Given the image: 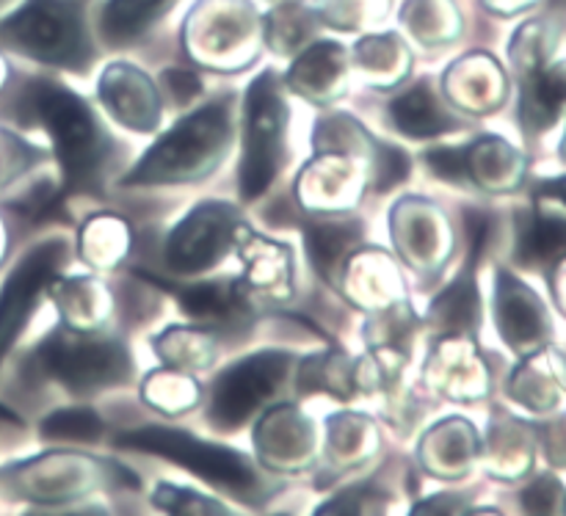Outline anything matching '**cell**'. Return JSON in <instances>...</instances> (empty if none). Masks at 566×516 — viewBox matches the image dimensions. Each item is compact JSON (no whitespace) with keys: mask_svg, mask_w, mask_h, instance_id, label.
<instances>
[{"mask_svg":"<svg viewBox=\"0 0 566 516\" xmlns=\"http://www.w3.org/2000/svg\"><path fill=\"white\" fill-rule=\"evenodd\" d=\"M114 445L169 459V462L180 464L188 473H197L202 481L219 486L227 495L241 497L243 503H263L265 495H269L263 481L252 470V464L243 459V453L224 445H213V442L197 440L188 431L147 425V429L125 431V434L116 436Z\"/></svg>","mask_w":566,"mask_h":516,"instance_id":"5b68a950","label":"cell"},{"mask_svg":"<svg viewBox=\"0 0 566 516\" xmlns=\"http://www.w3.org/2000/svg\"><path fill=\"white\" fill-rule=\"evenodd\" d=\"M33 368L72 396H94L133 379V359L119 340L88 335L75 326L50 331L31 354Z\"/></svg>","mask_w":566,"mask_h":516,"instance_id":"277c9868","label":"cell"},{"mask_svg":"<svg viewBox=\"0 0 566 516\" xmlns=\"http://www.w3.org/2000/svg\"><path fill=\"white\" fill-rule=\"evenodd\" d=\"M468 230V265H464L462 274L457 276V282H453L440 298H434V304H431L429 309L431 326L440 329L442 335H473L475 326H479V287H475L473 268L481 249H484L486 235H490V219H486V215H479L475 210H470Z\"/></svg>","mask_w":566,"mask_h":516,"instance_id":"8fae6325","label":"cell"},{"mask_svg":"<svg viewBox=\"0 0 566 516\" xmlns=\"http://www.w3.org/2000/svg\"><path fill=\"white\" fill-rule=\"evenodd\" d=\"M64 254L66 243L61 238L39 243L17 263L6 285L0 287V362L11 351L17 337L22 335L31 315L36 313L39 298H42L44 287L53 282L55 268L64 263Z\"/></svg>","mask_w":566,"mask_h":516,"instance_id":"9c48e42d","label":"cell"},{"mask_svg":"<svg viewBox=\"0 0 566 516\" xmlns=\"http://www.w3.org/2000/svg\"><path fill=\"white\" fill-rule=\"evenodd\" d=\"M14 114L25 125L42 127L55 147L64 182L59 193L50 197V204L70 193L97 188L114 144L86 99L50 77H28L14 92Z\"/></svg>","mask_w":566,"mask_h":516,"instance_id":"6da1fadb","label":"cell"},{"mask_svg":"<svg viewBox=\"0 0 566 516\" xmlns=\"http://www.w3.org/2000/svg\"><path fill=\"white\" fill-rule=\"evenodd\" d=\"M164 81H166V88H169L171 99H175V105H186L188 99L197 97L199 88H202L199 86L197 75H188V72H180V70L166 72Z\"/></svg>","mask_w":566,"mask_h":516,"instance_id":"484cf974","label":"cell"},{"mask_svg":"<svg viewBox=\"0 0 566 516\" xmlns=\"http://www.w3.org/2000/svg\"><path fill=\"white\" fill-rule=\"evenodd\" d=\"M99 99L111 110V116L125 127H133L138 133H149L158 127V94L136 66H108V72H103L99 77Z\"/></svg>","mask_w":566,"mask_h":516,"instance_id":"7c38bea8","label":"cell"},{"mask_svg":"<svg viewBox=\"0 0 566 516\" xmlns=\"http://www.w3.org/2000/svg\"><path fill=\"white\" fill-rule=\"evenodd\" d=\"M517 257L523 265H551L566 257V221L531 215L520 230Z\"/></svg>","mask_w":566,"mask_h":516,"instance_id":"ac0fdd59","label":"cell"},{"mask_svg":"<svg viewBox=\"0 0 566 516\" xmlns=\"http://www.w3.org/2000/svg\"><path fill=\"white\" fill-rule=\"evenodd\" d=\"M291 359L287 351H260L219 373L210 392V425L219 431L241 429L285 385Z\"/></svg>","mask_w":566,"mask_h":516,"instance_id":"52a82bcc","label":"cell"},{"mask_svg":"<svg viewBox=\"0 0 566 516\" xmlns=\"http://www.w3.org/2000/svg\"><path fill=\"white\" fill-rule=\"evenodd\" d=\"M147 280L175 293L182 313L191 318V324L202 326V329L238 337L252 326V302L243 293L241 280H235V276L193 282V285H166L155 276H147Z\"/></svg>","mask_w":566,"mask_h":516,"instance_id":"30bf717a","label":"cell"},{"mask_svg":"<svg viewBox=\"0 0 566 516\" xmlns=\"http://www.w3.org/2000/svg\"><path fill=\"white\" fill-rule=\"evenodd\" d=\"M298 387L302 392L313 390H329L335 392L337 398H348L352 392H346L348 387V359L343 357L340 351L321 354V357H313L307 365H302V379H298Z\"/></svg>","mask_w":566,"mask_h":516,"instance_id":"7402d4cb","label":"cell"},{"mask_svg":"<svg viewBox=\"0 0 566 516\" xmlns=\"http://www.w3.org/2000/svg\"><path fill=\"white\" fill-rule=\"evenodd\" d=\"M171 0H108L99 17V31L103 39L114 48L133 42L153 25Z\"/></svg>","mask_w":566,"mask_h":516,"instance_id":"e0dca14e","label":"cell"},{"mask_svg":"<svg viewBox=\"0 0 566 516\" xmlns=\"http://www.w3.org/2000/svg\"><path fill=\"white\" fill-rule=\"evenodd\" d=\"M390 116L398 130L409 138H434L459 127V122L440 105L429 81H418L409 92L392 99Z\"/></svg>","mask_w":566,"mask_h":516,"instance_id":"5bb4252c","label":"cell"},{"mask_svg":"<svg viewBox=\"0 0 566 516\" xmlns=\"http://www.w3.org/2000/svg\"><path fill=\"white\" fill-rule=\"evenodd\" d=\"M103 429V420L92 409H59L44 418L42 436L61 442H97Z\"/></svg>","mask_w":566,"mask_h":516,"instance_id":"44dd1931","label":"cell"},{"mask_svg":"<svg viewBox=\"0 0 566 516\" xmlns=\"http://www.w3.org/2000/svg\"><path fill=\"white\" fill-rule=\"evenodd\" d=\"M426 164L431 166L437 177L448 182H462L468 186L470 175H468V147H437L431 152H426Z\"/></svg>","mask_w":566,"mask_h":516,"instance_id":"d4e9b609","label":"cell"},{"mask_svg":"<svg viewBox=\"0 0 566 516\" xmlns=\"http://www.w3.org/2000/svg\"><path fill=\"white\" fill-rule=\"evenodd\" d=\"M310 263L324 280H332L343 254L363 238V224L357 219H307L302 224Z\"/></svg>","mask_w":566,"mask_h":516,"instance_id":"9a60e30c","label":"cell"},{"mask_svg":"<svg viewBox=\"0 0 566 516\" xmlns=\"http://www.w3.org/2000/svg\"><path fill=\"white\" fill-rule=\"evenodd\" d=\"M0 48L70 72L86 70L94 55L77 0H25L0 20Z\"/></svg>","mask_w":566,"mask_h":516,"instance_id":"3957f363","label":"cell"},{"mask_svg":"<svg viewBox=\"0 0 566 516\" xmlns=\"http://www.w3.org/2000/svg\"><path fill=\"white\" fill-rule=\"evenodd\" d=\"M241 215L227 202H202L171 230L166 243V265L175 274H202L221 263L235 241Z\"/></svg>","mask_w":566,"mask_h":516,"instance_id":"ba28073f","label":"cell"},{"mask_svg":"<svg viewBox=\"0 0 566 516\" xmlns=\"http://www.w3.org/2000/svg\"><path fill=\"white\" fill-rule=\"evenodd\" d=\"M241 232V252L247 260V276H243L241 287L243 293H274V296H291V249L280 246L274 241L254 235L247 227H238ZM252 302V298H249Z\"/></svg>","mask_w":566,"mask_h":516,"instance_id":"4fadbf2b","label":"cell"},{"mask_svg":"<svg viewBox=\"0 0 566 516\" xmlns=\"http://www.w3.org/2000/svg\"><path fill=\"white\" fill-rule=\"evenodd\" d=\"M566 97V77L562 75H536L528 83V92L523 97V116L534 127H547L562 108Z\"/></svg>","mask_w":566,"mask_h":516,"instance_id":"603a6c76","label":"cell"},{"mask_svg":"<svg viewBox=\"0 0 566 516\" xmlns=\"http://www.w3.org/2000/svg\"><path fill=\"white\" fill-rule=\"evenodd\" d=\"M232 97L205 103L182 116L136 166L122 177V186H169L208 177L230 149Z\"/></svg>","mask_w":566,"mask_h":516,"instance_id":"7a4b0ae2","label":"cell"},{"mask_svg":"<svg viewBox=\"0 0 566 516\" xmlns=\"http://www.w3.org/2000/svg\"><path fill=\"white\" fill-rule=\"evenodd\" d=\"M558 495V486L553 481H539L536 486H531L528 492L523 495L525 508L528 512H553V501Z\"/></svg>","mask_w":566,"mask_h":516,"instance_id":"4316f807","label":"cell"},{"mask_svg":"<svg viewBox=\"0 0 566 516\" xmlns=\"http://www.w3.org/2000/svg\"><path fill=\"white\" fill-rule=\"evenodd\" d=\"M155 506L166 508V512H175V514H227L224 506L219 503H210L208 497L197 495L191 489H177V486L169 484H160L153 495Z\"/></svg>","mask_w":566,"mask_h":516,"instance_id":"cb8c5ba5","label":"cell"},{"mask_svg":"<svg viewBox=\"0 0 566 516\" xmlns=\"http://www.w3.org/2000/svg\"><path fill=\"white\" fill-rule=\"evenodd\" d=\"M343 61H346V50L335 42L315 44L313 50L302 55L296 61L291 72V81L296 83L298 92L313 94L315 88H326L337 81L343 70Z\"/></svg>","mask_w":566,"mask_h":516,"instance_id":"d6986e66","label":"cell"},{"mask_svg":"<svg viewBox=\"0 0 566 516\" xmlns=\"http://www.w3.org/2000/svg\"><path fill=\"white\" fill-rule=\"evenodd\" d=\"M208 340L202 331H188V329H169L155 340V351L166 365L175 370H202L210 362V354L205 351Z\"/></svg>","mask_w":566,"mask_h":516,"instance_id":"ffe728a7","label":"cell"},{"mask_svg":"<svg viewBox=\"0 0 566 516\" xmlns=\"http://www.w3.org/2000/svg\"><path fill=\"white\" fill-rule=\"evenodd\" d=\"M497 320H501V335L514 348H523V343L536 340V335L542 331L536 298L506 274L501 276V285H497Z\"/></svg>","mask_w":566,"mask_h":516,"instance_id":"2e32d148","label":"cell"},{"mask_svg":"<svg viewBox=\"0 0 566 516\" xmlns=\"http://www.w3.org/2000/svg\"><path fill=\"white\" fill-rule=\"evenodd\" d=\"M287 103L282 81L274 72H263L252 81L243 103V158L238 188L243 202L263 197L285 164Z\"/></svg>","mask_w":566,"mask_h":516,"instance_id":"8992f818","label":"cell"}]
</instances>
